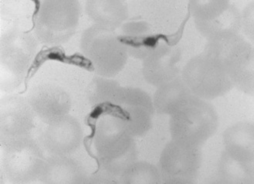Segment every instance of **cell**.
Masks as SVG:
<instances>
[{
	"label": "cell",
	"mask_w": 254,
	"mask_h": 184,
	"mask_svg": "<svg viewBox=\"0 0 254 184\" xmlns=\"http://www.w3.org/2000/svg\"><path fill=\"white\" fill-rule=\"evenodd\" d=\"M195 29L207 42H220L240 35L241 12L230 4L220 14L207 20H195Z\"/></svg>",
	"instance_id": "cell-8"
},
{
	"label": "cell",
	"mask_w": 254,
	"mask_h": 184,
	"mask_svg": "<svg viewBox=\"0 0 254 184\" xmlns=\"http://www.w3.org/2000/svg\"><path fill=\"white\" fill-rule=\"evenodd\" d=\"M202 160L201 148L176 142L171 144L165 153L164 169L173 183L195 184L200 173Z\"/></svg>",
	"instance_id": "cell-5"
},
{
	"label": "cell",
	"mask_w": 254,
	"mask_h": 184,
	"mask_svg": "<svg viewBox=\"0 0 254 184\" xmlns=\"http://www.w3.org/2000/svg\"><path fill=\"white\" fill-rule=\"evenodd\" d=\"M118 37L126 52L138 58L147 57L163 39L152 33L145 23H127Z\"/></svg>",
	"instance_id": "cell-10"
},
{
	"label": "cell",
	"mask_w": 254,
	"mask_h": 184,
	"mask_svg": "<svg viewBox=\"0 0 254 184\" xmlns=\"http://www.w3.org/2000/svg\"><path fill=\"white\" fill-rule=\"evenodd\" d=\"M231 4V0H190L189 9L195 20L216 17Z\"/></svg>",
	"instance_id": "cell-14"
},
{
	"label": "cell",
	"mask_w": 254,
	"mask_h": 184,
	"mask_svg": "<svg viewBox=\"0 0 254 184\" xmlns=\"http://www.w3.org/2000/svg\"><path fill=\"white\" fill-rule=\"evenodd\" d=\"M80 5L77 0H42L33 16V23L40 19V25L48 34L66 30L67 33L76 25Z\"/></svg>",
	"instance_id": "cell-6"
},
{
	"label": "cell",
	"mask_w": 254,
	"mask_h": 184,
	"mask_svg": "<svg viewBox=\"0 0 254 184\" xmlns=\"http://www.w3.org/2000/svg\"><path fill=\"white\" fill-rule=\"evenodd\" d=\"M219 123L215 106L193 95L174 113L173 137L182 144L201 148L217 132Z\"/></svg>",
	"instance_id": "cell-1"
},
{
	"label": "cell",
	"mask_w": 254,
	"mask_h": 184,
	"mask_svg": "<svg viewBox=\"0 0 254 184\" xmlns=\"http://www.w3.org/2000/svg\"><path fill=\"white\" fill-rule=\"evenodd\" d=\"M181 77L194 96L205 100L221 97L233 88L219 59L205 51L187 62Z\"/></svg>",
	"instance_id": "cell-3"
},
{
	"label": "cell",
	"mask_w": 254,
	"mask_h": 184,
	"mask_svg": "<svg viewBox=\"0 0 254 184\" xmlns=\"http://www.w3.org/2000/svg\"><path fill=\"white\" fill-rule=\"evenodd\" d=\"M224 150L234 158L254 167V126L251 122H238L223 134Z\"/></svg>",
	"instance_id": "cell-9"
},
{
	"label": "cell",
	"mask_w": 254,
	"mask_h": 184,
	"mask_svg": "<svg viewBox=\"0 0 254 184\" xmlns=\"http://www.w3.org/2000/svg\"><path fill=\"white\" fill-rule=\"evenodd\" d=\"M215 180L216 184H254V167L223 150L218 161Z\"/></svg>",
	"instance_id": "cell-12"
},
{
	"label": "cell",
	"mask_w": 254,
	"mask_h": 184,
	"mask_svg": "<svg viewBox=\"0 0 254 184\" xmlns=\"http://www.w3.org/2000/svg\"><path fill=\"white\" fill-rule=\"evenodd\" d=\"M181 52L176 46L159 44L146 57L145 75L153 84H166L179 77Z\"/></svg>",
	"instance_id": "cell-7"
},
{
	"label": "cell",
	"mask_w": 254,
	"mask_h": 184,
	"mask_svg": "<svg viewBox=\"0 0 254 184\" xmlns=\"http://www.w3.org/2000/svg\"><path fill=\"white\" fill-rule=\"evenodd\" d=\"M254 2H250L241 12V31L251 42L254 43Z\"/></svg>",
	"instance_id": "cell-15"
},
{
	"label": "cell",
	"mask_w": 254,
	"mask_h": 184,
	"mask_svg": "<svg viewBox=\"0 0 254 184\" xmlns=\"http://www.w3.org/2000/svg\"><path fill=\"white\" fill-rule=\"evenodd\" d=\"M83 49L91 70L103 76L116 75L126 63V49L109 29L99 26L89 29L84 37Z\"/></svg>",
	"instance_id": "cell-4"
},
{
	"label": "cell",
	"mask_w": 254,
	"mask_h": 184,
	"mask_svg": "<svg viewBox=\"0 0 254 184\" xmlns=\"http://www.w3.org/2000/svg\"><path fill=\"white\" fill-rule=\"evenodd\" d=\"M193 96L182 77L168 82L159 90V106L166 111L176 113Z\"/></svg>",
	"instance_id": "cell-13"
},
{
	"label": "cell",
	"mask_w": 254,
	"mask_h": 184,
	"mask_svg": "<svg viewBox=\"0 0 254 184\" xmlns=\"http://www.w3.org/2000/svg\"><path fill=\"white\" fill-rule=\"evenodd\" d=\"M86 10L98 26L109 30L119 27L127 16L125 0H87Z\"/></svg>",
	"instance_id": "cell-11"
},
{
	"label": "cell",
	"mask_w": 254,
	"mask_h": 184,
	"mask_svg": "<svg viewBox=\"0 0 254 184\" xmlns=\"http://www.w3.org/2000/svg\"><path fill=\"white\" fill-rule=\"evenodd\" d=\"M2 1H4V2H16L18 0H2Z\"/></svg>",
	"instance_id": "cell-16"
},
{
	"label": "cell",
	"mask_w": 254,
	"mask_h": 184,
	"mask_svg": "<svg viewBox=\"0 0 254 184\" xmlns=\"http://www.w3.org/2000/svg\"><path fill=\"white\" fill-rule=\"evenodd\" d=\"M203 51L219 59L233 88L254 94V49L251 42L238 35L220 42H207Z\"/></svg>",
	"instance_id": "cell-2"
}]
</instances>
